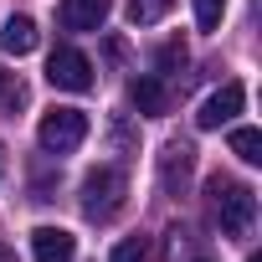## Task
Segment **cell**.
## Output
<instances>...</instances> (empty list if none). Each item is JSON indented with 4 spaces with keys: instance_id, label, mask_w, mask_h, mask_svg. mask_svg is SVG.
<instances>
[{
    "instance_id": "cell-1",
    "label": "cell",
    "mask_w": 262,
    "mask_h": 262,
    "mask_svg": "<svg viewBox=\"0 0 262 262\" xmlns=\"http://www.w3.org/2000/svg\"><path fill=\"white\" fill-rule=\"evenodd\" d=\"M206 195H211V221L221 226V236L247 242V236H252V226H257V195H252V185L216 175V180L206 185Z\"/></svg>"
},
{
    "instance_id": "cell-2",
    "label": "cell",
    "mask_w": 262,
    "mask_h": 262,
    "mask_svg": "<svg viewBox=\"0 0 262 262\" xmlns=\"http://www.w3.org/2000/svg\"><path fill=\"white\" fill-rule=\"evenodd\" d=\"M123 206V175L113 165H98L82 175V216L88 221H113Z\"/></svg>"
},
{
    "instance_id": "cell-3",
    "label": "cell",
    "mask_w": 262,
    "mask_h": 262,
    "mask_svg": "<svg viewBox=\"0 0 262 262\" xmlns=\"http://www.w3.org/2000/svg\"><path fill=\"white\" fill-rule=\"evenodd\" d=\"M36 139L47 155H72L82 139H88V113L82 108H52L41 123H36Z\"/></svg>"
},
{
    "instance_id": "cell-4",
    "label": "cell",
    "mask_w": 262,
    "mask_h": 262,
    "mask_svg": "<svg viewBox=\"0 0 262 262\" xmlns=\"http://www.w3.org/2000/svg\"><path fill=\"white\" fill-rule=\"evenodd\" d=\"M47 82L62 88V93H88V88H93V62H88L77 47H57L52 62H47Z\"/></svg>"
},
{
    "instance_id": "cell-5",
    "label": "cell",
    "mask_w": 262,
    "mask_h": 262,
    "mask_svg": "<svg viewBox=\"0 0 262 262\" xmlns=\"http://www.w3.org/2000/svg\"><path fill=\"white\" fill-rule=\"evenodd\" d=\"M190 175H195V149H190L185 139H170V144L160 149V185H165L170 195H185Z\"/></svg>"
},
{
    "instance_id": "cell-6",
    "label": "cell",
    "mask_w": 262,
    "mask_h": 262,
    "mask_svg": "<svg viewBox=\"0 0 262 262\" xmlns=\"http://www.w3.org/2000/svg\"><path fill=\"white\" fill-rule=\"evenodd\" d=\"M242 103H247V88H242V82H221V88L201 103L195 123H201V128H221V123H231V118L242 113Z\"/></svg>"
},
{
    "instance_id": "cell-7",
    "label": "cell",
    "mask_w": 262,
    "mask_h": 262,
    "mask_svg": "<svg viewBox=\"0 0 262 262\" xmlns=\"http://www.w3.org/2000/svg\"><path fill=\"white\" fill-rule=\"evenodd\" d=\"M31 257L36 262H72L77 257V236L67 226H36L31 231Z\"/></svg>"
},
{
    "instance_id": "cell-8",
    "label": "cell",
    "mask_w": 262,
    "mask_h": 262,
    "mask_svg": "<svg viewBox=\"0 0 262 262\" xmlns=\"http://www.w3.org/2000/svg\"><path fill=\"white\" fill-rule=\"evenodd\" d=\"M113 11V0H62V26L67 31H98Z\"/></svg>"
},
{
    "instance_id": "cell-9",
    "label": "cell",
    "mask_w": 262,
    "mask_h": 262,
    "mask_svg": "<svg viewBox=\"0 0 262 262\" xmlns=\"http://www.w3.org/2000/svg\"><path fill=\"white\" fill-rule=\"evenodd\" d=\"M128 103H134L144 118H160V113H170V88L160 77H134L128 82Z\"/></svg>"
},
{
    "instance_id": "cell-10",
    "label": "cell",
    "mask_w": 262,
    "mask_h": 262,
    "mask_svg": "<svg viewBox=\"0 0 262 262\" xmlns=\"http://www.w3.org/2000/svg\"><path fill=\"white\" fill-rule=\"evenodd\" d=\"M36 41H41V36H36V21H31V16H11V21H6V31H0V47H6L11 57L36 52Z\"/></svg>"
},
{
    "instance_id": "cell-11",
    "label": "cell",
    "mask_w": 262,
    "mask_h": 262,
    "mask_svg": "<svg viewBox=\"0 0 262 262\" xmlns=\"http://www.w3.org/2000/svg\"><path fill=\"white\" fill-rule=\"evenodd\" d=\"M165 262H195V236H190V226H170L165 231Z\"/></svg>"
},
{
    "instance_id": "cell-12",
    "label": "cell",
    "mask_w": 262,
    "mask_h": 262,
    "mask_svg": "<svg viewBox=\"0 0 262 262\" xmlns=\"http://www.w3.org/2000/svg\"><path fill=\"white\" fill-rule=\"evenodd\" d=\"M231 155L247 165H262V134L257 128H231Z\"/></svg>"
},
{
    "instance_id": "cell-13",
    "label": "cell",
    "mask_w": 262,
    "mask_h": 262,
    "mask_svg": "<svg viewBox=\"0 0 262 262\" xmlns=\"http://www.w3.org/2000/svg\"><path fill=\"white\" fill-rule=\"evenodd\" d=\"M170 6H175V0H128V21H134V26H155V21L170 16Z\"/></svg>"
},
{
    "instance_id": "cell-14",
    "label": "cell",
    "mask_w": 262,
    "mask_h": 262,
    "mask_svg": "<svg viewBox=\"0 0 262 262\" xmlns=\"http://www.w3.org/2000/svg\"><path fill=\"white\" fill-rule=\"evenodd\" d=\"M108 262H149V242H144V236H123Z\"/></svg>"
},
{
    "instance_id": "cell-15",
    "label": "cell",
    "mask_w": 262,
    "mask_h": 262,
    "mask_svg": "<svg viewBox=\"0 0 262 262\" xmlns=\"http://www.w3.org/2000/svg\"><path fill=\"white\" fill-rule=\"evenodd\" d=\"M221 16H226V0H195V26L201 31H216Z\"/></svg>"
},
{
    "instance_id": "cell-16",
    "label": "cell",
    "mask_w": 262,
    "mask_h": 262,
    "mask_svg": "<svg viewBox=\"0 0 262 262\" xmlns=\"http://www.w3.org/2000/svg\"><path fill=\"white\" fill-rule=\"evenodd\" d=\"M160 67H165V72H175V67H185V47H180V41H170V47H160Z\"/></svg>"
},
{
    "instance_id": "cell-17",
    "label": "cell",
    "mask_w": 262,
    "mask_h": 262,
    "mask_svg": "<svg viewBox=\"0 0 262 262\" xmlns=\"http://www.w3.org/2000/svg\"><path fill=\"white\" fill-rule=\"evenodd\" d=\"M0 262H16V252H11V247H0Z\"/></svg>"
},
{
    "instance_id": "cell-18",
    "label": "cell",
    "mask_w": 262,
    "mask_h": 262,
    "mask_svg": "<svg viewBox=\"0 0 262 262\" xmlns=\"http://www.w3.org/2000/svg\"><path fill=\"white\" fill-rule=\"evenodd\" d=\"M0 93H6V72H0Z\"/></svg>"
},
{
    "instance_id": "cell-19",
    "label": "cell",
    "mask_w": 262,
    "mask_h": 262,
    "mask_svg": "<svg viewBox=\"0 0 262 262\" xmlns=\"http://www.w3.org/2000/svg\"><path fill=\"white\" fill-rule=\"evenodd\" d=\"M247 262H262V257H257V252H252V257H247Z\"/></svg>"
},
{
    "instance_id": "cell-20",
    "label": "cell",
    "mask_w": 262,
    "mask_h": 262,
    "mask_svg": "<svg viewBox=\"0 0 262 262\" xmlns=\"http://www.w3.org/2000/svg\"><path fill=\"white\" fill-rule=\"evenodd\" d=\"M0 170H6V155H0Z\"/></svg>"
},
{
    "instance_id": "cell-21",
    "label": "cell",
    "mask_w": 262,
    "mask_h": 262,
    "mask_svg": "<svg viewBox=\"0 0 262 262\" xmlns=\"http://www.w3.org/2000/svg\"><path fill=\"white\" fill-rule=\"evenodd\" d=\"M195 262H206V257H195Z\"/></svg>"
}]
</instances>
